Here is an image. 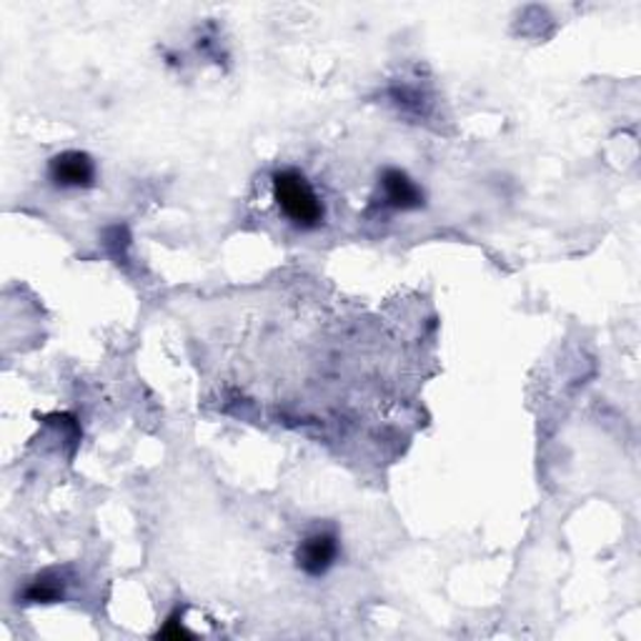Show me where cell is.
I'll list each match as a JSON object with an SVG mask.
<instances>
[{
  "label": "cell",
  "instance_id": "1",
  "mask_svg": "<svg viewBox=\"0 0 641 641\" xmlns=\"http://www.w3.org/2000/svg\"><path fill=\"white\" fill-rule=\"evenodd\" d=\"M271 186H274L276 206L296 228L314 231L324 223V203L304 173L296 169H281L271 179Z\"/></svg>",
  "mask_w": 641,
  "mask_h": 641
},
{
  "label": "cell",
  "instance_id": "2",
  "mask_svg": "<svg viewBox=\"0 0 641 641\" xmlns=\"http://www.w3.org/2000/svg\"><path fill=\"white\" fill-rule=\"evenodd\" d=\"M338 553H342V541L334 529L311 531L296 549V567L311 579L326 577L334 569Z\"/></svg>",
  "mask_w": 641,
  "mask_h": 641
},
{
  "label": "cell",
  "instance_id": "3",
  "mask_svg": "<svg viewBox=\"0 0 641 641\" xmlns=\"http://www.w3.org/2000/svg\"><path fill=\"white\" fill-rule=\"evenodd\" d=\"M99 169L89 153L63 151L48 163V179L55 189H93Z\"/></svg>",
  "mask_w": 641,
  "mask_h": 641
},
{
  "label": "cell",
  "instance_id": "4",
  "mask_svg": "<svg viewBox=\"0 0 641 641\" xmlns=\"http://www.w3.org/2000/svg\"><path fill=\"white\" fill-rule=\"evenodd\" d=\"M384 206L394 211H419L424 206V191L409 173L401 169H386L378 179Z\"/></svg>",
  "mask_w": 641,
  "mask_h": 641
},
{
  "label": "cell",
  "instance_id": "5",
  "mask_svg": "<svg viewBox=\"0 0 641 641\" xmlns=\"http://www.w3.org/2000/svg\"><path fill=\"white\" fill-rule=\"evenodd\" d=\"M63 594V587L58 584L55 579H48V577H41V579H35L31 587L26 589V599L28 601H33V604H48V601H55V599H61Z\"/></svg>",
  "mask_w": 641,
  "mask_h": 641
},
{
  "label": "cell",
  "instance_id": "6",
  "mask_svg": "<svg viewBox=\"0 0 641 641\" xmlns=\"http://www.w3.org/2000/svg\"><path fill=\"white\" fill-rule=\"evenodd\" d=\"M183 621V611L176 609L173 614L166 619V624H163V629L159 631V637H166V639H191L193 634L191 631H186V627L181 624Z\"/></svg>",
  "mask_w": 641,
  "mask_h": 641
}]
</instances>
